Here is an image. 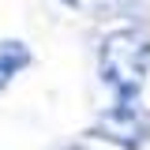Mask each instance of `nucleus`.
<instances>
[{
  "label": "nucleus",
  "instance_id": "20e7f679",
  "mask_svg": "<svg viewBox=\"0 0 150 150\" xmlns=\"http://www.w3.org/2000/svg\"><path fill=\"white\" fill-rule=\"evenodd\" d=\"M64 150H86V146H83V143H71V146H64Z\"/></svg>",
  "mask_w": 150,
  "mask_h": 150
},
{
  "label": "nucleus",
  "instance_id": "f257e3e1",
  "mask_svg": "<svg viewBox=\"0 0 150 150\" xmlns=\"http://www.w3.org/2000/svg\"><path fill=\"white\" fill-rule=\"evenodd\" d=\"M150 71V38L143 30H109L98 49V79L109 86L116 101H139Z\"/></svg>",
  "mask_w": 150,
  "mask_h": 150
},
{
  "label": "nucleus",
  "instance_id": "7ed1b4c3",
  "mask_svg": "<svg viewBox=\"0 0 150 150\" xmlns=\"http://www.w3.org/2000/svg\"><path fill=\"white\" fill-rule=\"evenodd\" d=\"M30 49H26V41H19V38H4L0 41V90L15 79L23 68H30Z\"/></svg>",
  "mask_w": 150,
  "mask_h": 150
},
{
  "label": "nucleus",
  "instance_id": "f03ea898",
  "mask_svg": "<svg viewBox=\"0 0 150 150\" xmlns=\"http://www.w3.org/2000/svg\"><path fill=\"white\" fill-rule=\"evenodd\" d=\"M94 139H105L120 150H143L150 143V112L139 101H116L94 120Z\"/></svg>",
  "mask_w": 150,
  "mask_h": 150
},
{
  "label": "nucleus",
  "instance_id": "39448f33",
  "mask_svg": "<svg viewBox=\"0 0 150 150\" xmlns=\"http://www.w3.org/2000/svg\"><path fill=\"white\" fill-rule=\"evenodd\" d=\"M60 4H68V8H79V0H60Z\"/></svg>",
  "mask_w": 150,
  "mask_h": 150
}]
</instances>
